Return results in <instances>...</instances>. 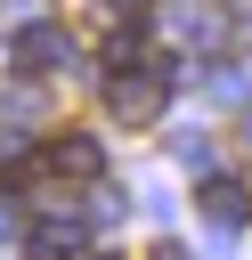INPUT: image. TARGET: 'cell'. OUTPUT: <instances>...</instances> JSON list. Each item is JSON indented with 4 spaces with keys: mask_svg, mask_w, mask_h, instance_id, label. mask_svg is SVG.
<instances>
[{
    "mask_svg": "<svg viewBox=\"0 0 252 260\" xmlns=\"http://www.w3.org/2000/svg\"><path fill=\"white\" fill-rule=\"evenodd\" d=\"M41 162H49V179H57V187H98V179H106V146H98L89 130L49 138V146H41Z\"/></svg>",
    "mask_w": 252,
    "mask_h": 260,
    "instance_id": "1",
    "label": "cell"
},
{
    "mask_svg": "<svg viewBox=\"0 0 252 260\" xmlns=\"http://www.w3.org/2000/svg\"><path fill=\"white\" fill-rule=\"evenodd\" d=\"M16 65H24V73L73 65V32H65V24H24V32H16Z\"/></svg>",
    "mask_w": 252,
    "mask_h": 260,
    "instance_id": "2",
    "label": "cell"
},
{
    "mask_svg": "<svg viewBox=\"0 0 252 260\" xmlns=\"http://www.w3.org/2000/svg\"><path fill=\"white\" fill-rule=\"evenodd\" d=\"M195 203H203V219H219V228H236V219L252 211V203H244V179H203Z\"/></svg>",
    "mask_w": 252,
    "mask_h": 260,
    "instance_id": "3",
    "label": "cell"
},
{
    "mask_svg": "<svg viewBox=\"0 0 252 260\" xmlns=\"http://www.w3.org/2000/svg\"><path fill=\"white\" fill-rule=\"evenodd\" d=\"M33 260H81V228L73 219H41L33 228Z\"/></svg>",
    "mask_w": 252,
    "mask_h": 260,
    "instance_id": "4",
    "label": "cell"
}]
</instances>
